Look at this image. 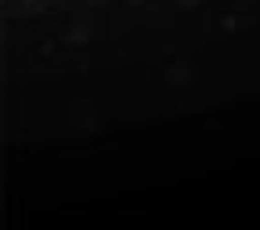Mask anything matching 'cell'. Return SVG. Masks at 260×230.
<instances>
[{
	"label": "cell",
	"instance_id": "obj_1",
	"mask_svg": "<svg viewBox=\"0 0 260 230\" xmlns=\"http://www.w3.org/2000/svg\"><path fill=\"white\" fill-rule=\"evenodd\" d=\"M66 41H74V44H84V41H88V29H84V26H74L70 33H66Z\"/></svg>",
	"mask_w": 260,
	"mask_h": 230
},
{
	"label": "cell",
	"instance_id": "obj_2",
	"mask_svg": "<svg viewBox=\"0 0 260 230\" xmlns=\"http://www.w3.org/2000/svg\"><path fill=\"white\" fill-rule=\"evenodd\" d=\"M180 4H183V8H198V0H180Z\"/></svg>",
	"mask_w": 260,
	"mask_h": 230
},
{
	"label": "cell",
	"instance_id": "obj_3",
	"mask_svg": "<svg viewBox=\"0 0 260 230\" xmlns=\"http://www.w3.org/2000/svg\"><path fill=\"white\" fill-rule=\"evenodd\" d=\"M128 4H143V0H128Z\"/></svg>",
	"mask_w": 260,
	"mask_h": 230
}]
</instances>
